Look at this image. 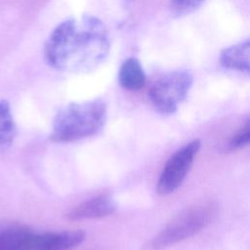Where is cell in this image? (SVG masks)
<instances>
[{
  "label": "cell",
  "instance_id": "obj_5",
  "mask_svg": "<svg viewBox=\"0 0 250 250\" xmlns=\"http://www.w3.org/2000/svg\"><path fill=\"white\" fill-rule=\"evenodd\" d=\"M200 146L199 140H193L178 149L168 159L157 182V192L159 194H170L182 185L198 153Z\"/></svg>",
  "mask_w": 250,
  "mask_h": 250
},
{
  "label": "cell",
  "instance_id": "obj_7",
  "mask_svg": "<svg viewBox=\"0 0 250 250\" xmlns=\"http://www.w3.org/2000/svg\"><path fill=\"white\" fill-rule=\"evenodd\" d=\"M116 210L114 200L106 194L98 195L75 206L66 214L69 221L95 220L107 217Z\"/></svg>",
  "mask_w": 250,
  "mask_h": 250
},
{
  "label": "cell",
  "instance_id": "obj_4",
  "mask_svg": "<svg viewBox=\"0 0 250 250\" xmlns=\"http://www.w3.org/2000/svg\"><path fill=\"white\" fill-rule=\"evenodd\" d=\"M192 81V75L187 70H175L163 75L149 90L152 105L162 114L174 113L187 97Z\"/></svg>",
  "mask_w": 250,
  "mask_h": 250
},
{
  "label": "cell",
  "instance_id": "obj_1",
  "mask_svg": "<svg viewBox=\"0 0 250 250\" xmlns=\"http://www.w3.org/2000/svg\"><path fill=\"white\" fill-rule=\"evenodd\" d=\"M110 39L104 22L90 15L71 18L58 24L44 45V59L55 69L88 72L108 56Z\"/></svg>",
  "mask_w": 250,
  "mask_h": 250
},
{
  "label": "cell",
  "instance_id": "obj_8",
  "mask_svg": "<svg viewBox=\"0 0 250 250\" xmlns=\"http://www.w3.org/2000/svg\"><path fill=\"white\" fill-rule=\"evenodd\" d=\"M250 43L248 40L224 49L220 56L221 64L229 69L249 72Z\"/></svg>",
  "mask_w": 250,
  "mask_h": 250
},
{
  "label": "cell",
  "instance_id": "obj_2",
  "mask_svg": "<svg viewBox=\"0 0 250 250\" xmlns=\"http://www.w3.org/2000/svg\"><path fill=\"white\" fill-rule=\"evenodd\" d=\"M106 120V105L100 99L73 103L56 115L50 139L56 143H70L96 135Z\"/></svg>",
  "mask_w": 250,
  "mask_h": 250
},
{
  "label": "cell",
  "instance_id": "obj_6",
  "mask_svg": "<svg viewBox=\"0 0 250 250\" xmlns=\"http://www.w3.org/2000/svg\"><path fill=\"white\" fill-rule=\"evenodd\" d=\"M81 230L34 233L32 230L21 240L18 250H72L83 242Z\"/></svg>",
  "mask_w": 250,
  "mask_h": 250
},
{
  "label": "cell",
  "instance_id": "obj_10",
  "mask_svg": "<svg viewBox=\"0 0 250 250\" xmlns=\"http://www.w3.org/2000/svg\"><path fill=\"white\" fill-rule=\"evenodd\" d=\"M31 231L18 222H0V250H18L23 237Z\"/></svg>",
  "mask_w": 250,
  "mask_h": 250
},
{
  "label": "cell",
  "instance_id": "obj_11",
  "mask_svg": "<svg viewBox=\"0 0 250 250\" xmlns=\"http://www.w3.org/2000/svg\"><path fill=\"white\" fill-rule=\"evenodd\" d=\"M17 129L10 104L0 100V149L9 147L16 137Z\"/></svg>",
  "mask_w": 250,
  "mask_h": 250
},
{
  "label": "cell",
  "instance_id": "obj_12",
  "mask_svg": "<svg viewBox=\"0 0 250 250\" xmlns=\"http://www.w3.org/2000/svg\"><path fill=\"white\" fill-rule=\"evenodd\" d=\"M204 0H171L170 10L176 16H185L196 10Z\"/></svg>",
  "mask_w": 250,
  "mask_h": 250
},
{
  "label": "cell",
  "instance_id": "obj_9",
  "mask_svg": "<svg viewBox=\"0 0 250 250\" xmlns=\"http://www.w3.org/2000/svg\"><path fill=\"white\" fill-rule=\"evenodd\" d=\"M118 79L120 85L124 89L137 91L144 87L146 74L140 62L135 58H129L121 64Z\"/></svg>",
  "mask_w": 250,
  "mask_h": 250
},
{
  "label": "cell",
  "instance_id": "obj_3",
  "mask_svg": "<svg viewBox=\"0 0 250 250\" xmlns=\"http://www.w3.org/2000/svg\"><path fill=\"white\" fill-rule=\"evenodd\" d=\"M212 202H202L181 212L152 239L154 249H163L189 238L202 230L216 216Z\"/></svg>",
  "mask_w": 250,
  "mask_h": 250
},
{
  "label": "cell",
  "instance_id": "obj_13",
  "mask_svg": "<svg viewBox=\"0 0 250 250\" xmlns=\"http://www.w3.org/2000/svg\"><path fill=\"white\" fill-rule=\"evenodd\" d=\"M250 140V126L249 121L246 122L245 126L240 129L228 144V150H237L247 146Z\"/></svg>",
  "mask_w": 250,
  "mask_h": 250
}]
</instances>
